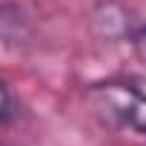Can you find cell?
Instances as JSON below:
<instances>
[{"mask_svg":"<svg viewBox=\"0 0 146 146\" xmlns=\"http://www.w3.org/2000/svg\"><path fill=\"white\" fill-rule=\"evenodd\" d=\"M32 37H35L32 15L15 0H3L0 3V43L9 49H26Z\"/></svg>","mask_w":146,"mask_h":146,"instance_id":"3957f363","label":"cell"},{"mask_svg":"<svg viewBox=\"0 0 146 146\" xmlns=\"http://www.w3.org/2000/svg\"><path fill=\"white\" fill-rule=\"evenodd\" d=\"M86 100L103 120H109L115 126H129V129L146 135V89L137 80L95 83V86H89Z\"/></svg>","mask_w":146,"mask_h":146,"instance_id":"6da1fadb","label":"cell"},{"mask_svg":"<svg viewBox=\"0 0 146 146\" xmlns=\"http://www.w3.org/2000/svg\"><path fill=\"white\" fill-rule=\"evenodd\" d=\"M89 32L100 43H120L135 35V17L123 0H98L89 9Z\"/></svg>","mask_w":146,"mask_h":146,"instance_id":"7a4b0ae2","label":"cell"},{"mask_svg":"<svg viewBox=\"0 0 146 146\" xmlns=\"http://www.w3.org/2000/svg\"><path fill=\"white\" fill-rule=\"evenodd\" d=\"M15 117V98L9 92V83L0 78V123H6Z\"/></svg>","mask_w":146,"mask_h":146,"instance_id":"277c9868","label":"cell"},{"mask_svg":"<svg viewBox=\"0 0 146 146\" xmlns=\"http://www.w3.org/2000/svg\"><path fill=\"white\" fill-rule=\"evenodd\" d=\"M129 43H132V52H135V57L146 66V26H137L135 29V35L129 37Z\"/></svg>","mask_w":146,"mask_h":146,"instance_id":"5b68a950","label":"cell"}]
</instances>
